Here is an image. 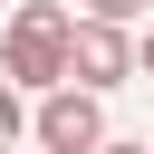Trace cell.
Wrapping results in <instances>:
<instances>
[{
	"label": "cell",
	"instance_id": "cell-7",
	"mask_svg": "<svg viewBox=\"0 0 154 154\" xmlns=\"http://www.w3.org/2000/svg\"><path fill=\"white\" fill-rule=\"evenodd\" d=\"M135 67H144V77H154V29H144V48H135Z\"/></svg>",
	"mask_w": 154,
	"mask_h": 154
},
{
	"label": "cell",
	"instance_id": "cell-1",
	"mask_svg": "<svg viewBox=\"0 0 154 154\" xmlns=\"http://www.w3.org/2000/svg\"><path fill=\"white\" fill-rule=\"evenodd\" d=\"M67 29H77V10H58V0H19V10H10V38H0V77H10L19 96L67 87Z\"/></svg>",
	"mask_w": 154,
	"mask_h": 154
},
{
	"label": "cell",
	"instance_id": "cell-8",
	"mask_svg": "<svg viewBox=\"0 0 154 154\" xmlns=\"http://www.w3.org/2000/svg\"><path fill=\"white\" fill-rule=\"evenodd\" d=\"M144 144H154V135H144Z\"/></svg>",
	"mask_w": 154,
	"mask_h": 154
},
{
	"label": "cell",
	"instance_id": "cell-6",
	"mask_svg": "<svg viewBox=\"0 0 154 154\" xmlns=\"http://www.w3.org/2000/svg\"><path fill=\"white\" fill-rule=\"evenodd\" d=\"M96 154H154V144H125V135H106V144H96Z\"/></svg>",
	"mask_w": 154,
	"mask_h": 154
},
{
	"label": "cell",
	"instance_id": "cell-4",
	"mask_svg": "<svg viewBox=\"0 0 154 154\" xmlns=\"http://www.w3.org/2000/svg\"><path fill=\"white\" fill-rule=\"evenodd\" d=\"M144 10H154V0H87L77 19H116V29H125V19H144Z\"/></svg>",
	"mask_w": 154,
	"mask_h": 154
},
{
	"label": "cell",
	"instance_id": "cell-2",
	"mask_svg": "<svg viewBox=\"0 0 154 154\" xmlns=\"http://www.w3.org/2000/svg\"><path fill=\"white\" fill-rule=\"evenodd\" d=\"M125 77H135V38H125L116 19H77V29H67V87L106 96V87H125Z\"/></svg>",
	"mask_w": 154,
	"mask_h": 154
},
{
	"label": "cell",
	"instance_id": "cell-3",
	"mask_svg": "<svg viewBox=\"0 0 154 154\" xmlns=\"http://www.w3.org/2000/svg\"><path fill=\"white\" fill-rule=\"evenodd\" d=\"M29 135H38L48 154H96V144H106V106H96L87 87H48L38 116H29Z\"/></svg>",
	"mask_w": 154,
	"mask_h": 154
},
{
	"label": "cell",
	"instance_id": "cell-5",
	"mask_svg": "<svg viewBox=\"0 0 154 154\" xmlns=\"http://www.w3.org/2000/svg\"><path fill=\"white\" fill-rule=\"evenodd\" d=\"M19 125H29V106H19V87H10V77H0V144H10V135H19Z\"/></svg>",
	"mask_w": 154,
	"mask_h": 154
}]
</instances>
